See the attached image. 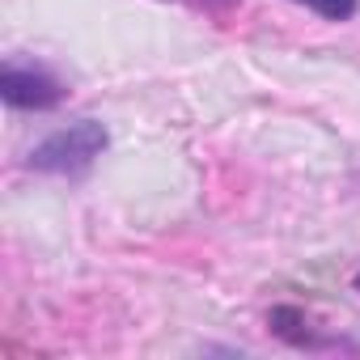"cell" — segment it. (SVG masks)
I'll list each match as a JSON object with an SVG mask.
<instances>
[{
  "mask_svg": "<svg viewBox=\"0 0 360 360\" xmlns=\"http://www.w3.org/2000/svg\"><path fill=\"white\" fill-rule=\"evenodd\" d=\"M0 94L13 110H56L68 98V89L47 68H22V64H9L0 72Z\"/></svg>",
  "mask_w": 360,
  "mask_h": 360,
  "instance_id": "2",
  "label": "cell"
},
{
  "mask_svg": "<svg viewBox=\"0 0 360 360\" xmlns=\"http://www.w3.org/2000/svg\"><path fill=\"white\" fill-rule=\"evenodd\" d=\"M267 326H271L284 343H292V347H309V352H318V347H335V343L322 339V335L309 326V318H305L301 309H292V305H276V309L267 314Z\"/></svg>",
  "mask_w": 360,
  "mask_h": 360,
  "instance_id": "3",
  "label": "cell"
},
{
  "mask_svg": "<svg viewBox=\"0 0 360 360\" xmlns=\"http://www.w3.org/2000/svg\"><path fill=\"white\" fill-rule=\"evenodd\" d=\"M292 5H305L309 13H318L326 22H347L360 9V0H292Z\"/></svg>",
  "mask_w": 360,
  "mask_h": 360,
  "instance_id": "4",
  "label": "cell"
},
{
  "mask_svg": "<svg viewBox=\"0 0 360 360\" xmlns=\"http://www.w3.org/2000/svg\"><path fill=\"white\" fill-rule=\"evenodd\" d=\"M110 136L98 119H81L68 123L60 131H51L43 144H34L30 153V169L39 174H56V178H81L85 169H94V161L106 153Z\"/></svg>",
  "mask_w": 360,
  "mask_h": 360,
  "instance_id": "1",
  "label": "cell"
},
{
  "mask_svg": "<svg viewBox=\"0 0 360 360\" xmlns=\"http://www.w3.org/2000/svg\"><path fill=\"white\" fill-rule=\"evenodd\" d=\"M352 284H356V292H360V271H356V280H352Z\"/></svg>",
  "mask_w": 360,
  "mask_h": 360,
  "instance_id": "5",
  "label": "cell"
}]
</instances>
